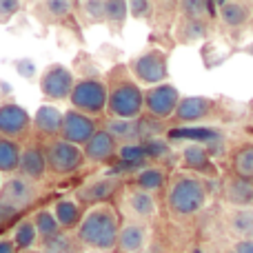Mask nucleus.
Returning <instances> with one entry per match:
<instances>
[{"label":"nucleus","mask_w":253,"mask_h":253,"mask_svg":"<svg viewBox=\"0 0 253 253\" xmlns=\"http://www.w3.org/2000/svg\"><path fill=\"white\" fill-rule=\"evenodd\" d=\"M38 196V184L20 178V175H9L7 180H2V187H0V205L11 207L18 213L36 205Z\"/></svg>","instance_id":"9d476101"},{"label":"nucleus","mask_w":253,"mask_h":253,"mask_svg":"<svg viewBox=\"0 0 253 253\" xmlns=\"http://www.w3.org/2000/svg\"><path fill=\"white\" fill-rule=\"evenodd\" d=\"M215 16L229 29H240L251 20V7L245 2L224 0V2H215Z\"/></svg>","instance_id":"412c9836"},{"label":"nucleus","mask_w":253,"mask_h":253,"mask_svg":"<svg viewBox=\"0 0 253 253\" xmlns=\"http://www.w3.org/2000/svg\"><path fill=\"white\" fill-rule=\"evenodd\" d=\"M107 114L118 120H138L144 111V91L131 78L126 65H116L105 80Z\"/></svg>","instance_id":"f03ea898"},{"label":"nucleus","mask_w":253,"mask_h":253,"mask_svg":"<svg viewBox=\"0 0 253 253\" xmlns=\"http://www.w3.org/2000/svg\"><path fill=\"white\" fill-rule=\"evenodd\" d=\"M182 165L184 169L196 171V175L215 173V167L211 162V153L205 149V144H198V142H191L182 149Z\"/></svg>","instance_id":"4be33fe9"},{"label":"nucleus","mask_w":253,"mask_h":253,"mask_svg":"<svg viewBox=\"0 0 253 253\" xmlns=\"http://www.w3.org/2000/svg\"><path fill=\"white\" fill-rule=\"evenodd\" d=\"M222 200L229 205V209L253 207V180L229 173L222 182Z\"/></svg>","instance_id":"a211bd4d"},{"label":"nucleus","mask_w":253,"mask_h":253,"mask_svg":"<svg viewBox=\"0 0 253 253\" xmlns=\"http://www.w3.org/2000/svg\"><path fill=\"white\" fill-rule=\"evenodd\" d=\"M151 9H153V4L147 2V0H131L129 2V16L142 20V18L151 16Z\"/></svg>","instance_id":"e433bc0d"},{"label":"nucleus","mask_w":253,"mask_h":253,"mask_svg":"<svg viewBox=\"0 0 253 253\" xmlns=\"http://www.w3.org/2000/svg\"><path fill=\"white\" fill-rule=\"evenodd\" d=\"M71 109L87 114L91 118L107 114V84L100 78H80L76 80L74 91L69 96Z\"/></svg>","instance_id":"39448f33"},{"label":"nucleus","mask_w":253,"mask_h":253,"mask_svg":"<svg viewBox=\"0 0 253 253\" xmlns=\"http://www.w3.org/2000/svg\"><path fill=\"white\" fill-rule=\"evenodd\" d=\"M76 240L69 231H60L51 238L40 240V253H74L76 251ZM80 249V247H78Z\"/></svg>","instance_id":"7c9ffc66"},{"label":"nucleus","mask_w":253,"mask_h":253,"mask_svg":"<svg viewBox=\"0 0 253 253\" xmlns=\"http://www.w3.org/2000/svg\"><path fill=\"white\" fill-rule=\"evenodd\" d=\"M51 211H53V215H56V220H58L62 231L71 233V231H76V227H78L80 220H83L84 207L71 196V198H60V200H56L51 207Z\"/></svg>","instance_id":"aec40b11"},{"label":"nucleus","mask_w":253,"mask_h":253,"mask_svg":"<svg viewBox=\"0 0 253 253\" xmlns=\"http://www.w3.org/2000/svg\"><path fill=\"white\" fill-rule=\"evenodd\" d=\"M209 202V189L202 175L173 173L167 184L165 205L175 220H187L198 215Z\"/></svg>","instance_id":"7ed1b4c3"},{"label":"nucleus","mask_w":253,"mask_h":253,"mask_svg":"<svg viewBox=\"0 0 253 253\" xmlns=\"http://www.w3.org/2000/svg\"><path fill=\"white\" fill-rule=\"evenodd\" d=\"M76 11V2L69 0H47V2L36 4V16L44 22V25H60L67 18H71Z\"/></svg>","instance_id":"b1692460"},{"label":"nucleus","mask_w":253,"mask_h":253,"mask_svg":"<svg viewBox=\"0 0 253 253\" xmlns=\"http://www.w3.org/2000/svg\"><path fill=\"white\" fill-rule=\"evenodd\" d=\"M83 153H84V162L107 165V162H111L118 156V142L105 129H98L96 135L83 147Z\"/></svg>","instance_id":"6ab92c4d"},{"label":"nucleus","mask_w":253,"mask_h":253,"mask_svg":"<svg viewBox=\"0 0 253 253\" xmlns=\"http://www.w3.org/2000/svg\"><path fill=\"white\" fill-rule=\"evenodd\" d=\"M224 222H227L229 233L236 236L238 240H253V207L229 209Z\"/></svg>","instance_id":"5701e85b"},{"label":"nucleus","mask_w":253,"mask_h":253,"mask_svg":"<svg viewBox=\"0 0 253 253\" xmlns=\"http://www.w3.org/2000/svg\"><path fill=\"white\" fill-rule=\"evenodd\" d=\"M44 144V156H47L49 173L53 175H71L84 165L83 147H76L71 142H65L62 138L49 140Z\"/></svg>","instance_id":"423d86ee"},{"label":"nucleus","mask_w":253,"mask_h":253,"mask_svg":"<svg viewBox=\"0 0 253 253\" xmlns=\"http://www.w3.org/2000/svg\"><path fill=\"white\" fill-rule=\"evenodd\" d=\"M0 253H18L11 238H0Z\"/></svg>","instance_id":"a19ab883"},{"label":"nucleus","mask_w":253,"mask_h":253,"mask_svg":"<svg viewBox=\"0 0 253 253\" xmlns=\"http://www.w3.org/2000/svg\"><path fill=\"white\" fill-rule=\"evenodd\" d=\"M80 253H100V251H80Z\"/></svg>","instance_id":"79ce46f5"},{"label":"nucleus","mask_w":253,"mask_h":253,"mask_svg":"<svg viewBox=\"0 0 253 253\" xmlns=\"http://www.w3.org/2000/svg\"><path fill=\"white\" fill-rule=\"evenodd\" d=\"M220 111V100L209 96H182L175 109L173 120L180 125H198L215 118Z\"/></svg>","instance_id":"9b49d317"},{"label":"nucleus","mask_w":253,"mask_h":253,"mask_svg":"<svg viewBox=\"0 0 253 253\" xmlns=\"http://www.w3.org/2000/svg\"><path fill=\"white\" fill-rule=\"evenodd\" d=\"M22 9V2L16 0H0V22H7L9 18H13Z\"/></svg>","instance_id":"4c0bfd02"},{"label":"nucleus","mask_w":253,"mask_h":253,"mask_svg":"<svg viewBox=\"0 0 253 253\" xmlns=\"http://www.w3.org/2000/svg\"><path fill=\"white\" fill-rule=\"evenodd\" d=\"M78 16L83 18L87 25H102L105 22V0H84V2H76Z\"/></svg>","instance_id":"72a5a7b5"},{"label":"nucleus","mask_w":253,"mask_h":253,"mask_svg":"<svg viewBox=\"0 0 253 253\" xmlns=\"http://www.w3.org/2000/svg\"><path fill=\"white\" fill-rule=\"evenodd\" d=\"M100 129L96 123V118L87 114H80L76 109L65 111V118H62V129H60V138L65 142H71L76 147H84L89 140L96 135V131Z\"/></svg>","instance_id":"ddd939ff"},{"label":"nucleus","mask_w":253,"mask_h":253,"mask_svg":"<svg viewBox=\"0 0 253 253\" xmlns=\"http://www.w3.org/2000/svg\"><path fill=\"white\" fill-rule=\"evenodd\" d=\"M144 253H149V251H144Z\"/></svg>","instance_id":"a18cd8bd"},{"label":"nucleus","mask_w":253,"mask_h":253,"mask_svg":"<svg viewBox=\"0 0 253 253\" xmlns=\"http://www.w3.org/2000/svg\"><path fill=\"white\" fill-rule=\"evenodd\" d=\"M233 253H253V240H238L233 245Z\"/></svg>","instance_id":"ea45409f"},{"label":"nucleus","mask_w":253,"mask_h":253,"mask_svg":"<svg viewBox=\"0 0 253 253\" xmlns=\"http://www.w3.org/2000/svg\"><path fill=\"white\" fill-rule=\"evenodd\" d=\"M18 215L20 213H18L16 209H11V207H7V205H0V227H4L7 222H13Z\"/></svg>","instance_id":"58836bf2"},{"label":"nucleus","mask_w":253,"mask_h":253,"mask_svg":"<svg viewBox=\"0 0 253 253\" xmlns=\"http://www.w3.org/2000/svg\"><path fill=\"white\" fill-rule=\"evenodd\" d=\"M231 173L240 175V178H247V180H253V140L240 144V147L233 151Z\"/></svg>","instance_id":"c85d7f7f"},{"label":"nucleus","mask_w":253,"mask_h":253,"mask_svg":"<svg viewBox=\"0 0 253 253\" xmlns=\"http://www.w3.org/2000/svg\"><path fill=\"white\" fill-rule=\"evenodd\" d=\"M0 187H2V175H0Z\"/></svg>","instance_id":"c03bdc74"},{"label":"nucleus","mask_w":253,"mask_h":253,"mask_svg":"<svg viewBox=\"0 0 253 253\" xmlns=\"http://www.w3.org/2000/svg\"><path fill=\"white\" fill-rule=\"evenodd\" d=\"M27 253H40V249H34V251H27Z\"/></svg>","instance_id":"37998d69"},{"label":"nucleus","mask_w":253,"mask_h":253,"mask_svg":"<svg viewBox=\"0 0 253 253\" xmlns=\"http://www.w3.org/2000/svg\"><path fill=\"white\" fill-rule=\"evenodd\" d=\"M31 222H34V227H36V231H38L40 240H44V238H51V236H56V233L62 231L51 209H38V211H34V215H31Z\"/></svg>","instance_id":"c756f323"},{"label":"nucleus","mask_w":253,"mask_h":253,"mask_svg":"<svg viewBox=\"0 0 253 253\" xmlns=\"http://www.w3.org/2000/svg\"><path fill=\"white\" fill-rule=\"evenodd\" d=\"M129 18V2L125 0H105V25L114 29H123Z\"/></svg>","instance_id":"473e14b6"},{"label":"nucleus","mask_w":253,"mask_h":253,"mask_svg":"<svg viewBox=\"0 0 253 253\" xmlns=\"http://www.w3.org/2000/svg\"><path fill=\"white\" fill-rule=\"evenodd\" d=\"M118 158L131 165H140L147 160V149L142 142H133V144H118Z\"/></svg>","instance_id":"c9c22d12"},{"label":"nucleus","mask_w":253,"mask_h":253,"mask_svg":"<svg viewBox=\"0 0 253 253\" xmlns=\"http://www.w3.org/2000/svg\"><path fill=\"white\" fill-rule=\"evenodd\" d=\"M11 242L16 245L18 253H27V251H34L36 245L40 242L38 238V231H36L34 222L31 218H20L16 222V229L11 233Z\"/></svg>","instance_id":"bb28decb"},{"label":"nucleus","mask_w":253,"mask_h":253,"mask_svg":"<svg viewBox=\"0 0 253 253\" xmlns=\"http://www.w3.org/2000/svg\"><path fill=\"white\" fill-rule=\"evenodd\" d=\"M120 227L123 218L114 202L93 205L84 209L83 220L74 231V240L83 251H116Z\"/></svg>","instance_id":"f257e3e1"},{"label":"nucleus","mask_w":253,"mask_h":253,"mask_svg":"<svg viewBox=\"0 0 253 253\" xmlns=\"http://www.w3.org/2000/svg\"><path fill=\"white\" fill-rule=\"evenodd\" d=\"M251 105H253V102H251Z\"/></svg>","instance_id":"49530a36"},{"label":"nucleus","mask_w":253,"mask_h":253,"mask_svg":"<svg viewBox=\"0 0 253 253\" xmlns=\"http://www.w3.org/2000/svg\"><path fill=\"white\" fill-rule=\"evenodd\" d=\"M126 69L131 78L135 83H142L144 87L165 84L169 80V53L162 49H147L131 58Z\"/></svg>","instance_id":"20e7f679"},{"label":"nucleus","mask_w":253,"mask_h":253,"mask_svg":"<svg viewBox=\"0 0 253 253\" xmlns=\"http://www.w3.org/2000/svg\"><path fill=\"white\" fill-rule=\"evenodd\" d=\"M120 189H123V178H118V175H102V178H91L89 182L80 184L76 189L74 198L83 207H93V205L109 202L114 196H118Z\"/></svg>","instance_id":"f8f14e48"},{"label":"nucleus","mask_w":253,"mask_h":253,"mask_svg":"<svg viewBox=\"0 0 253 253\" xmlns=\"http://www.w3.org/2000/svg\"><path fill=\"white\" fill-rule=\"evenodd\" d=\"M207 36V22L191 20V18H182V22L178 25V40L182 42H196Z\"/></svg>","instance_id":"f704fd0d"},{"label":"nucleus","mask_w":253,"mask_h":253,"mask_svg":"<svg viewBox=\"0 0 253 253\" xmlns=\"http://www.w3.org/2000/svg\"><path fill=\"white\" fill-rule=\"evenodd\" d=\"M31 131V116L18 102L0 105V138L22 140Z\"/></svg>","instance_id":"4468645a"},{"label":"nucleus","mask_w":253,"mask_h":253,"mask_svg":"<svg viewBox=\"0 0 253 253\" xmlns=\"http://www.w3.org/2000/svg\"><path fill=\"white\" fill-rule=\"evenodd\" d=\"M151 242V229L147 222H131L126 220L120 227L116 251L118 253H144Z\"/></svg>","instance_id":"dca6fc26"},{"label":"nucleus","mask_w":253,"mask_h":253,"mask_svg":"<svg viewBox=\"0 0 253 253\" xmlns=\"http://www.w3.org/2000/svg\"><path fill=\"white\" fill-rule=\"evenodd\" d=\"M180 91L173 84H156V87L144 89V111L151 120L156 123H165L175 116V109L180 105Z\"/></svg>","instance_id":"0eeeda50"},{"label":"nucleus","mask_w":253,"mask_h":253,"mask_svg":"<svg viewBox=\"0 0 253 253\" xmlns=\"http://www.w3.org/2000/svg\"><path fill=\"white\" fill-rule=\"evenodd\" d=\"M16 175L31 182H42L49 175V167H47V156H44V144L40 142H27L20 149V162H18V171Z\"/></svg>","instance_id":"2eb2a0df"},{"label":"nucleus","mask_w":253,"mask_h":253,"mask_svg":"<svg viewBox=\"0 0 253 253\" xmlns=\"http://www.w3.org/2000/svg\"><path fill=\"white\" fill-rule=\"evenodd\" d=\"M178 9L182 18H191V20H200V22H207L215 13L213 11L215 4L205 2V0H184V2L178 4Z\"/></svg>","instance_id":"2f4dec72"},{"label":"nucleus","mask_w":253,"mask_h":253,"mask_svg":"<svg viewBox=\"0 0 253 253\" xmlns=\"http://www.w3.org/2000/svg\"><path fill=\"white\" fill-rule=\"evenodd\" d=\"M102 129L111 135L118 144H133L140 142V118L138 120H118L109 118Z\"/></svg>","instance_id":"a878e982"},{"label":"nucleus","mask_w":253,"mask_h":253,"mask_svg":"<svg viewBox=\"0 0 253 253\" xmlns=\"http://www.w3.org/2000/svg\"><path fill=\"white\" fill-rule=\"evenodd\" d=\"M62 118H65V111H60L56 105H40L36 114L31 116V131L44 142L56 140L60 138Z\"/></svg>","instance_id":"f3484780"},{"label":"nucleus","mask_w":253,"mask_h":253,"mask_svg":"<svg viewBox=\"0 0 253 253\" xmlns=\"http://www.w3.org/2000/svg\"><path fill=\"white\" fill-rule=\"evenodd\" d=\"M74 71L67 69L65 65L56 62V65L44 67V71L38 78V87L47 100H69L71 91H74Z\"/></svg>","instance_id":"1a4fd4ad"},{"label":"nucleus","mask_w":253,"mask_h":253,"mask_svg":"<svg viewBox=\"0 0 253 253\" xmlns=\"http://www.w3.org/2000/svg\"><path fill=\"white\" fill-rule=\"evenodd\" d=\"M120 198V209L131 222H149L158 215V200L153 193H147L142 189L133 187H123L118 193Z\"/></svg>","instance_id":"6e6552de"},{"label":"nucleus","mask_w":253,"mask_h":253,"mask_svg":"<svg viewBox=\"0 0 253 253\" xmlns=\"http://www.w3.org/2000/svg\"><path fill=\"white\" fill-rule=\"evenodd\" d=\"M131 184L156 196L158 191L167 189L169 178H167V171L162 169V167H142V169H138V173L133 175V182Z\"/></svg>","instance_id":"393cba45"},{"label":"nucleus","mask_w":253,"mask_h":253,"mask_svg":"<svg viewBox=\"0 0 253 253\" xmlns=\"http://www.w3.org/2000/svg\"><path fill=\"white\" fill-rule=\"evenodd\" d=\"M22 144L18 140L0 138V175H16Z\"/></svg>","instance_id":"cd10ccee"}]
</instances>
